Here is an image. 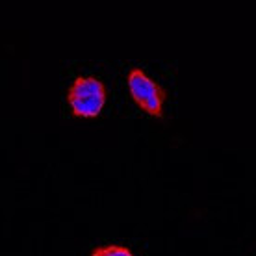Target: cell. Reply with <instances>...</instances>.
Returning a JSON list of instances; mask_svg holds the SVG:
<instances>
[{
  "mask_svg": "<svg viewBox=\"0 0 256 256\" xmlns=\"http://www.w3.org/2000/svg\"><path fill=\"white\" fill-rule=\"evenodd\" d=\"M126 86L132 100L140 106L141 112H145L152 117L164 116V104L167 98L166 91L162 90L145 70L138 69V67L128 70Z\"/></svg>",
  "mask_w": 256,
  "mask_h": 256,
  "instance_id": "cell-2",
  "label": "cell"
},
{
  "mask_svg": "<svg viewBox=\"0 0 256 256\" xmlns=\"http://www.w3.org/2000/svg\"><path fill=\"white\" fill-rule=\"evenodd\" d=\"M106 86L95 76H78L67 90V104L72 116L93 119L106 104Z\"/></svg>",
  "mask_w": 256,
  "mask_h": 256,
  "instance_id": "cell-1",
  "label": "cell"
},
{
  "mask_svg": "<svg viewBox=\"0 0 256 256\" xmlns=\"http://www.w3.org/2000/svg\"><path fill=\"white\" fill-rule=\"evenodd\" d=\"M91 256H134L124 245H98L93 249Z\"/></svg>",
  "mask_w": 256,
  "mask_h": 256,
  "instance_id": "cell-3",
  "label": "cell"
}]
</instances>
